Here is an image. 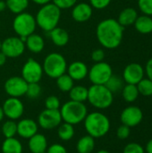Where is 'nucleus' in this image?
I'll return each mask as SVG.
<instances>
[{
    "label": "nucleus",
    "mask_w": 152,
    "mask_h": 153,
    "mask_svg": "<svg viewBox=\"0 0 152 153\" xmlns=\"http://www.w3.org/2000/svg\"><path fill=\"white\" fill-rule=\"evenodd\" d=\"M71 100L84 103L88 100V88L82 85H74L68 92Z\"/></svg>",
    "instance_id": "26"
},
{
    "label": "nucleus",
    "mask_w": 152,
    "mask_h": 153,
    "mask_svg": "<svg viewBox=\"0 0 152 153\" xmlns=\"http://www.w3.org/2000/svg\"><path fill=\"white\" fill-rule=\"evenodd\" d=\"M137 4L143 14L152 16V0H138Z\"/></svg>",
    "instance_id": "36"
},
{
    "label": "nucleus",
    "mask_w": 152,
    "mask_h": 153,
    "mask_svg": "<svg viewBox=\"0 0 152 153\" xmlns=\"http://www.w3.org/2000/svg\"><path fill=\"white\" fill-rule=\"evenodd\" d=\"M139 91L137 86L135 84H128L126 83L122 89V96L123 99L129 103L134 102L139 97Z\"/></svg>",
    "instance_id": "28"
},
{
    "label": "nucleus",
    "mask_w": 152,
    "mask_h": 153,
    "mask_svg": "<svg viewBox=\"0 0 152 153\" xmlns=\"http://www.w3.org/2000/svg\"><path fill=\"white\" fill-rule=\"evenodd\" d=\"M83 123L87 134L94 139L105 136L110 130L109 118L99 111L88 113Z\"/></svg>",
    "instance_id": "3"
},
{
    "label": "nucleus",
    "mask_w": 152,
    "mask_h": 153,
    "mask_svg": "<svg viewBox=\"0 0 152 153\" xmlns=\"http://www.w3.org/2000/svg\"><path fill=\"white\" fill-rule=\"evenodd\" d=\"M1 133L4 136V138L15 137V135L17 134V123L14 120L8 119L2 125Z\"/></svg>",
    "instance_id": "32"
},
{
    "label": "nucleus",
    "mask_w": 152,
    "mask_h": 153,
    "mask_svg": "<svg viewBox=\"0 0 152 153\" xmlns=\"http://www.w3.org/2000/svg\"><path fill=\"white\" fill-rule=\"evenodd\" d=\"M96 36L99 44L107 49H115L120 46L124 37V27L113 18L99 22L96 29Z\"/></svg>",
    "instance_id": "1"
},
{
    "label": "nucleus",
    "mask_w": 152,
    "mask_h": 153,
    "mask_svg": "<svg viewBox=\"0 0 152 153\" xmlns=\"http://www.w3.org/2000/svg\"><path fill=\"white\" fill-rule=\"evenodd\" d=\"M25 43L20 37H8L2 41L1 51L7 58H16L21 56L25 51Z\"/></svg>",
    "instance_id": "10"
},
{
    "label": "nucleus",
    "mask_w": 152,
    "mask_h": 153,
    "mask_svg": "<svg viewBox=\"0 0 152 153\" xmlns=\"http://www.w3.org/2000/svg\"><path fill=\"white\" fill-rule=\"evenodd\" d=\"M142 119L143 113L142 109L137 106H129L125 108L120 115L122 125H125L130 128L139 126Z\"/></svg>",
    "instance_id": "14"
},
{
    "label": "nucleus",
    "mask_w": 152,
    "mask_h": 153,
    "mask_svg": "<svg viewBox=\"0 0 152 153\" xmlns=\"http://www.w3.org/2000/svg\"><path fill=\"white\" fill-rule=\"evenodd\" d=\"M130 134H131V128L125 125L120 126L116 130V136L120 140L127 139L130 136Z\"/></svg>",
    "instance_id": "39"
},
{
    "label": "nucleus",
    "mask_w": 152,
    "mask_h": 153,
    "mask_svg": "<svg viewBox=\"0 0 152 153\" xmlns=\"http://www.w3.org/2000/svg\"><path fill=\"white\" fill-rule=\"evenodd\" d=\"M123 153H145V150L141 144L137 143H131L124 148Z\"/></svg>",
    "instance_id": "37"
},
{
    "label": "nucleus",
    "mask_w": 152,
    "mask_h": 153,
    "mask_svg": "<svg viewBox=\"0 0 152 153\" xmlns=\"http://www.w3.org/2000/svg\"><path fill=\"white\" fill-rule=\"evenodd\" d=\"M56 80V86L62 92H69L74 86V81L67 74H64L60 75Z\"/></svg>",
    "instance_id": "31"
},
{
    "label": "nucleus",
    "mask_w": 152,
    "mask_h": 153,
    "mask_svg": "<svg viewBox=\"0 0 152 153\" xmlns=\"http://www.w3.org/2000/svg\"><path fill=\"white\" fill-rule=\"evenodd\" d=\"M48 33H49V36L53 44L56 47H59V48L65 47L69 42V39H70L69 34L63 28H60L57 26L55 29H53L51 31H49Z\"/></svg>",
    "instance_id": "21"
},
{
    "label": "nucleus",
    "mask_w": 152,
    "mask_h": 153,
    "mask_svg": "<svg viewBox=\"0 0 152 153\" xmlns=\"http://www.w3.org/2000/svg\"><path fill=\"white\" fill-rule=\"evenodd\" d=\"M28 147L31 153L45 152L48 147L47 139L44 134L37 133L29 139Z\"/></svg>",
    "instance_id": "19"
},
{
    "label": "nucleus",
    "mask_w": 152,
    "mask_h": 153,
    "mask_svg": "<svg viewBox=\"0 0 152 153\" xmlns=\"http://www.w3.org/2000/svg\"><path fill=\"white\" fill-rule=\"evenodd\" d=\"M144 71H145V74L147 75V78H149L152 82V57L148 60V62L145 65Z\"/></svg>",
    "instance_id": "43"
},
{
    "label": "nucleus",
    "mask_w": 152,
    "mask_h": 153,
    "mask_svg": "<svg viewBox=\"0 0 152 153\" xmlns=\"http://www.w3.org/2000/svg\"><path fill=\"white\" fill-rule=\"evenodd\" d=\"M138 13L137 11L133 8V7H126L125 8L124 10H122L118 15V18H117V22L123 26V27H125V26H130V25H133L137 17H138Z\"/></svg>",
    "instance_id": "22"
},
{
    "label": "nucleus",
    "mask_w": 152,
    "mask_h": 153,
    "mask_svg": "<svg viewBox=\"0 0 152 153\" xmlns=\"http://www.w3.org/2000/svg\"><path fill=\"white\" fill-rule=\"evenodd\" d=\"M105 86L114 94L122 91L123 87L125 86V81L122 77L116 74H112V76L106 82Z\"/></svg>",
    "instance_id": "30"
},
{
    "label": "nucleus",
    "mask_w": 152,
    "mask_h": 153,
    "mask_svg": "<svg viewBox=\"0 0 152 153\" xmlns=\"http://www.w3.org/2000/svg\"><path fill=\"white\" fill-rule=\"evenodd\" d=\"M145 75L144 68L138 63H131L127 65L123 71V80L128 84H137Z\"/></svg>",
    "instance_id": "15"
},
{
    "label": "nucleus",
    "mask_w": 152,
    "mask_h": 153,
    "mask_svg": "<svg viewBox=\"0 0 152 153\" xmlns=\"http://www.w3.org/2000/svg\"><path fill=\"white\" fill-rule=\"evenodd\" d=\"M37 28L36 19L30 13H21L16 14L13 21V29L18 37H28L35 32Z\"/></svg>",
    "instance_id": "7"
},
{
    "label": "nucleus",
    "mask_w": 152,
    "mask_h": 153,
    "mask_svg": "<svg viewBox=\"0 0 152 153\" xmlns=\"http://www.w3.org/2000/svg\"><path fill=\"white\" fill-rule=\"evenodd\" d=\"M4 113H3V109H2V107L0 106V123L2 122L3 118H4Z\"/></svg>",
    "instance_id": "48"
},
{
    "label": "nucleus",
    "mask_w": 152,
    "mask_h": 153,
    "mask_svg": "<svg viewBox=\"0 0 152 153\" xmlns=\"http://www.w3.org/2000/svg\"><path fill=\"white\" fill-rule=\"evenodd\" d=\"M105 51L102 48H97L91 53V60L95 63L102 62L105 59Z\"/></svg>",
    "instance_id": "41"
},
{
    "label": "nucleus",
    "mask_w": 152,
    "mask_h": 153,
    "mask_svg": "<svg viewBox=\"0 0 152 153\" xmlns=\"http://www.w3.org/2000/svg\"><path fill=\"white\" fill-rule=\"evenodd\" d=\"M1 47H2V41L0 40V51H1Z\"/></svg>",
    "instance_id": "50"
},
{
    "label": "nucleus",
    "mask_w": 152,
    "mask_h": 153,
    "mask_svg": "<svg viewBox=\"0 0 152 153\" xmlns=\"http://www.w3.org/2000/svg\"><path fill=\"white\" fill-rule=\"evenodd\" d=\"M39 130L38 123L30 118L21 119L17 123V134L23 139H30L36 134Z\"/></svg>",
    "instance_id": "16"
},
{
    "label": "nucleus",
    "mask_w": 152,
    "mask_h": 153,
    "mask_svg": "<svg viewBox=\"0 0 152 153\" xmlns=\"http://www.w3.org/2000/svg\"><path fill=\"white\" fill-rule=\"evenodd\" d=\"M113 74V69L111 65L107 62L95 63L90 69L88 73L89 80L92 84L96 85H105L108 79Z\"/></svg>",
    "instance_id": "8"
},
{
    "label": "nucleus",
    "mask_w": 152,
    "mask_h": 153,
    "mask_svg": "<svg viewBox=\"0 0 152 153\" xmlns=\"http://www.w3.org/2000/svg\"><path fill=\"white\" fill-rule=\"evenodd\" d=\"M112 0H90V4L92 8L97 10H102L107 8Z\"/></svg>",
    "instance_id": "40"
},
{
    "label": "nucleus",
    "mask_w": 152,
    "mask_h": 153,
    "mask_svg": "<svg viewBox=\"0 0 152 153\" xmlns=\"http://www.w3.org/2000/svg\"><path fill=\"white\" fill-rule=\"evenodd\" d=\"M145 152L147 153H152V139L150 140L147 144H146V147H145Z\"/></svg>",
    "instance_id": "46"
},
{
    "label": "nucleus",
    "mask_w": 152,
    "mask_h": 153,
    "mask_svg": "<svg viewBox=\"0 0 152 153\" xmlns=\"http://www.w3.org/2000/svg\"><path fill=\"white\" fill-rule=\"evenodd\" d=\"M2 109L4 117L15 121L22 117L24 113V105L20 98L9 97L4 101Z\"/></svg>",
    "instance_id": "13"
},
{
    "label": "nucleus",
    "mask_w": 152,
    "mask_h": 153,
    "mask_svg": "<svg viewBox=\"0 0 152 153\" xmlns=\"http://www.w3.org/2000/svg\"><path fill=\"white\" fill-rule=\"evenodd\" d=\"M67 62L65 57L57 52L48 54L43 61V71L44 74L52 79H56L60 75L66 73Z\"/></svg>",
    "instance_id": "6"
},
{
    "label": "nucleus",
    "mask_w": 152,
    "mask_h": 153,
    "mask_svg": "<svg viewBox=\"0 0 152 153\" xmlns=\"http://www.w3.org/2000/svg\"><path fill=\"white\" fill-rule=\"evenodd\" d=\"M136 86L140 95L144 97L152 96V82L149 78H143L136 84Z\"/></svg>",
    "instance_id": "33"
},
{
    "label": "nucleus",
    "mask_w": 152,
    "mask_h": 153,
    "mask_svg": "<svg viewBox=\"0 0 152 153\" xmlns=\"http://www.w3.org/2000/svg\"><path fill=\"white\" fill-rule=\"evenodd\" d=\"M52 3L55 4L59 9L64 10L72 8L77 3V0H52Z\"/></svg>",
    "instance_id": "38"
},
{
    "label": "nucleus",
    "mask_w": 152,
    "mask_h": 153,
    "mask_svg": "<svg viewBox=\"0 0 152 153\" xmlns=\"http://www.w3.org/2000/svg\"><path fill=\"white\" fill-rule=\"evenodd\" d=\"M2 153H22L23 147L20 140L15 137L5 138L1 146Z\"/></svg>",
    "instance_id": "24"
},
{
    "label": "nucleus",
    "mask_w": 152,
    "mask_h": 153,
    "mask_svg": "<svg viewBox=\"0 0 152 153\" xmlns=\"http://www.w3.org/2000/svg\"><path fill=\"white\" fill-rule=\"evenodd\" d=\"M25 48L33 54H39L45 48V41L42 36L37 33H32L26 38Z\"/></svg>",
    "instance_id": "20"
},
{
    "label": "nucleus",
    "mask_w": 152,
    "mask_h": 153,
    "mask_svg": "<svg viewBox=\"0 0 152 153\" xmlns=\"http://www.w3.org/2000/svg\"><path fill=\"white\" fill-rule=\"evenodd\" d=\"M44 71L42 65L33 58H29L22 68V77L28 82H39L42 79Z\"/></svg>",
    "instance_id": "9"
},
{
    "label": "nucleus",
    "mask_w": 152,
    "mask_h": 153,
    "mask_svg": "<svg viewBox=\"0 0 152 153\" xmlns=\"http://www.w3.org/2000/svg\"><path fill=\"white\" fill-rule=\"evenodd\" d=\"M95 149V139L87 134L80 138L76 143L77 153H92Z\"/></svg>",
    "instance_id": "25"
},
{
    "label": "nucleus",
    "mask_w": 152,
    "mask_h": 153,
    "mask_svg": "<svg viewBox=\"0 0 152 153\" xmlns=\"http://www.w3.org/2000/svg\"><path fill=\"white\" fill-rule=\"evenodd\" d=\"M135 30L141 34L152 33V17L142 14L138 16L133 23Z\"/></svg>",
    "instance_id": "23"
},
{
    "label": "nucleus",
    "mask_w": 152,
    "mask_h": 153,
    "mask_svg": "<svg viewBox=\"0 0 152 153\" xmlns=\"http://www.w3.org/2000/svg\"><path fill=\"white\" fill-rule=\"evenodd\" d=\"M60 107H61L60 100L55 95H50L45 100V108L47 109L56 110V109H60Z\"/></svg>",
    "instance_id": "35"
},
{
    "label": "nucleus",
    "mask_w": 152,
    "mask_h": 153,
    "mask_svg": "<svg viewBox=\"0 0 152 153\" xmlns=\"http://www.w3.org/2000/svg\"><path fill=\"white\" fill-rule=\"evenodd\" d=\"M97 153H110L108 151H107V150H100V151H99Z\"/></svg>",
    "instance_id": "49"
},
{
    "label": "nucleus",
    "mask_w": 152,
    "mask_h": 153,
    "mask_svg": "<svg viewBox=\"0 0 152 153\" xmlns=\"http://www.w3.org/2000/svg\"><path fill=\"white\" fill-rule=\"evenodd\" d=\"M0 27H1V20H0Z\"/></svg>",
    "instance_id": "51"
},
{
    "label": "nucleus",
    "mask_w": 152,
    "mask_h": 153,
    "mask_svg": "<svg viewBox=\"0 0 152 153\" xmlns=\"http://www.w3.org/2000/svg\"><path fill=\"white\" fill-rule=\"evenodd\" d=\"M62 122L63 120L59 109L53 110L45 108L39 115L37 123L42 129L52 130L57 128Z\"/></svg>",
    "instance_id": "11"
},
{
    "label": "nucleus",
    "mask_w": 152,
    "mask_h": 153,
    "mask_svg": "<svg viewBox=\"0 0 152 153\" xmlns=\"http://www.w3.org/2000/svg\"><path fill=\"white\" fill-rule=\"evenodd\" d=\"M41 94V87L39 82H33V83H28L27 91H26V96L30 100L38 99Z\"/></svg>",
    "instance_id": "34"
},
{
    "label": "nucleus",
    "mask_w": 152,
    "mask_h": 153,
    "mask_svg": "<svg viewBox=\"0 0 152 153\" xmlns=\"http://www.w3.org/2000/svg\"><path fill=\"white\" fill-rule=\"evenodd\" d=\"M60 114L62 120L73 126L78 125L84 121L88 115V108L82 102L69 100L60 107Z\"/></svg>",
    "instance_id": "4"
},
{
    "label": "nucleus",
    "mask_w": 152,
    "mask_h": 153,
    "mask_svg": "<svg viewBox=\"0 0 152 153\" xmlns=\"http://www.w3.org/2000/svg\"><path fill=\"white\" fill-rule=\"evenodd\" d=\"M47 153H68L65 147L60 143H53L47 147Z\"/></svg>",
    "instance_id": "42"
},
{
    "label": "nucleus",
    "mask_w": 152,
    "mask_h": 153,
    "mask_svg": "<svg viewBox=\"0 0 152 153\" xmlns=\"http://www.w3.org/2000/svg\"><path fill=\"white\" fill-rule=\"evenodd\" d=\"M42 153H47V151H46V152H42Z\"/></svg>",
    "instance_id": "52"
},
{
    "label": "nucleus",
    "mask_w": 152,
    "mask_h": 153,
    "mask_svg": "<svg viewBox=\"0 0 152 153\" xmlns=\"http://www.w3.org/2000/svg\"><path fill=\"white\" fill-rule=\"evenodd\" d=\"M35 19L37 26H39L42 30L49 32L58 26L61 19V9L52 2L41 5L35 16Z\"/></svg>",
    "instance_id": "2"
},
{
    "label": "nucleus",
    "mask_w": 152,
    "mask_h": 153,
    "mask_svg": "<svg viewBox=\"0 0 152 153\" xmlns=\"http://www.w3.org/2000/svg\"><path fill=\"white\" fill-rule=\"evenodd\" d=\"M87 100L97 109H106L113 104L114 94L105 85L92 84L88 89Z\"/></svg>",
    "instance_id": "5"
},
{
    "label": "nucleus",
    "mask_w": 152,
    "mask_h": 153,
    "mask_svg": "<svg viewBox=\"0 0 152 153\" xmlns=\"http://www.w3.org/2000/svg\"><path fill=\"white\" fill-rule=\"evenodd\" d=\"M67 74L73 81H82L88 76L89 68L82 61H74L67 65Z\"/></svg>",
    "instance_id": "18"
},
{
    "label": "nucleus",
    "mask_w": 152,
    "mask_h": 153,
    "mask_svg": "<svg viewBox=\"0 0 152 153\" xmlns=\"http://www.w3.org/2000/svg\"><path fill=\"white\" fill-rule=\"evenodd\" d=\"M5 9H6V3H5V1L0 0V13L4 12Z\"/></svg>",
    "instance_id": "47"
},
{
    "label": "nucleus",
    "mask_w": 152,
    "mask_h": 153,
    "mask_svg": "<svg viewBox=\"0 0 152 153\" xmlns=\"http://www.w3.org/2000/svg\"><path fill=\"white\" fill-rule=\"evenodd\" d=\"M28 82L22 76H12L4 84V90L9 97L21 98L26 94Z\"/></svg>",
    "instance_id": "12"
},
{
    "label": "nucleus",
    "mask_w": 152,
    "mask_h": 153,
    "mask_svg": "<svg viewBox=\"0 0 152 153\" xmlns=\"http://www.w3.org/2000/svg\"><path fill=\"white\" fill-rule=\"evenodd\" d=\"M72 8V17L77 22H85L92 16L93 8L90 4L79 3L75 4Z\"/></svg>",
    "instance_id": "17"
},
{
    "label": "nucleus",
    "mask_w": 152,
    "mask_h": 153,
    "mask_svg": "<svg viewBox=\"0 0 152 153\" xmlns=\"http://www.w3.org/2000/svg\"><path fill=\"white\" fill-rule=\"evenodd\" d=\"M6 8L14 14L23 13L29 6V0H6Z\"/></svg>",
    "instance_id": "29"
},
{
    "label": "nucleus",
    "mask_w": 152,
    "mask_h": 153,
    "mask_svg": "<svg viewBox=\"0 0 152 153\" xmlns=\"http://www.w3.org/2000/svg\"><path fill=\"white\" fill-rule=\"evenodd\" d=\"M57 135L60 140L64 142H69L72 140L75 134V130L73 125L68 123H61L60 126L57 127Z\"/></svg>",
    "instance_id": "27"
},
{
    "label": "nucleus",
    "mask_w": 152,
    "mask_h": 153,
    "mask_svg": "<svg viewBox=\"0 0 152 153\" xmlns=\"http://www.w3.org/2000/svg\"><path fill=\"white\" fill-rule=\"evenodd\" d=\"M31 1L39 5H44V4H47L52 2V0H31Z\"/></svg>",
    "instance_id": "45"
},
{
    "label": "nucleus",
    "mask_w": 152,
    "mask_h": 153,
    "mask_svg": "<svg viewBox=\"0 0 152 153\" xmlns=\"http://www.w3.org/2000/svg\"><path fill=\"white\" fill-rule=\"evenodd\" d=\"M6 60H7V56L2 51H0V67L4 65V64L6 63Z\"/></svg>",
    "instance_id": "44"
}]
</instances>
